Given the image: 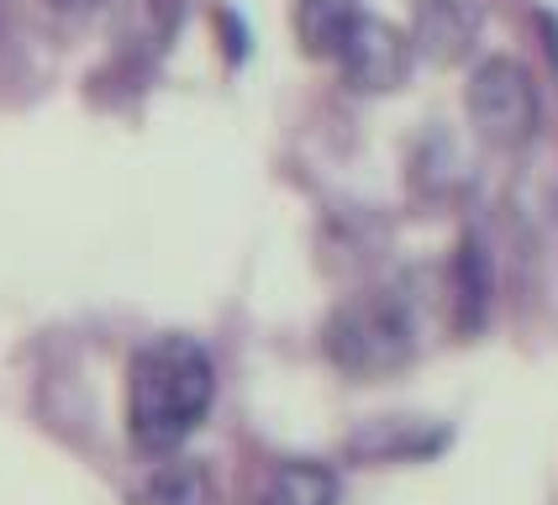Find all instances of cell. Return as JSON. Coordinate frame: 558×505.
<instances>
[{
	"mask_svg": "<svg viewBox=\"0 0 558 505\" xmlns=\"http://www.w3.org/2000/svg\"><path fill=\"white\" fill-rule=\"evenodd\" d=\"M217 395V369L211 353L185 337L163 332L132 358L126 374V432L143 453H174L180 442L206 421Z\"/></svg>",
	"mask_w": 558,
	"mask_h": 505,
	"instance_id": "6da1fadb",
	"label": "cell"
},
{
	"mask_svg": "<svg viewBox=\"0 0 558 505\" xmlns=\"http://www.w3.org/2000/svg\"><path fill=\"white\" fill-rule=\"evenodd\" d=\"M322 343L342 374H390L416 353V316L396 290H369L332 311Z\"/></svg>",
	"mask_w": 558,
	"mask_h": 505,
	"instance_id": "7a4b0ae2",
	"label": "cell"
},
{
	"mask_svg": "<svg viewBox=\"0 0 558 505\" xmlns=\"http://www.w3.org/2000/svg\"><path fill=\"white\" fill-rule=\"evenodd\" d=\"M464 100L469 122L480 126V137H490L496 148H522L537 132V116H543V100H537L527 63L506 59V53H490V59L474 63Z\"/></svg>",
	"mask_w": 558,
	"mask_h": 505,
	"instance_id": "3957f363",
	"label": "cell"
},
{
	"mask_svg": "<svg viewBox=\"0 0 558 505\" xmlns=\"http://www.w3.org/2000/svg\"><path fill=\"white\" fill-rule=\"evenodd\" d=\"M338 69L353 90H396L411 69V37L401 27H390L385 16L364 11V22L342 42Z\"/></svg>",
	"mask_w": 558,
	"mask_h": 505,
	"instance_id": "277c9868",
	"label": "cell"
},
{
	"mask_svg": "<svg viewBox=\"0 0 558 505\" xmlns=\"http://www.w3.org/2000/svg\"><path fill=\"white\" fill-rule=\"evenodd\" d=\"M474 32H480L474 0H416L411 5V48H422L437 63L464 59Z\"/></svg>",
	"mask_w": 558,
	"mask_h": 505,
	"instance_id": "5b68a950",
	"label": "cell"
},
{
	"mask_svg": "<svg viewBox=\"0 0 558 505\" xmlns=\"http://www.w3.org/2000/svg\"><path fill=\"white\" fill-rule=\"evenodd\" d=\"M359 22H364L359 0H295V37L316 59H338Z\"/></svg>",
	"mask_w": 558,
	"mask_h": 505,
	"instance_id": "8992f818",
	"label": "cell"
},
{
	"mask_svg": "<svg viewBox=\"0 0 558 505\" xmlns=\"http://www.w3.org/2000/svg\"><path fill=\"white\" fill-rule=\"evenodd\" d=\"M258 505H338V473L311 458H290L269 473Z\"/></svg>",
	"mask_w": 558,
	"mask_h": 505,
	"instance_id": "52a82bcc",
	"label": "cell"
},
{
	"mask_svg": "<svg viewBox=\"0 0 558 505\" xmlns=\"http://www.w3.org/2000/svg\"><path fill=\"white\" fill-rule=\"evenodd\" d=\"M211 501H217L211 473L201 464H190V458L154 469V479L143 484V505H211Z\"/></svg>",
	"mask_w": 558,
	"mask_h": 505,
	"instance_id": "ba28073f",
	"label": "cell"
},
{
	"mask_svg": "<svg viewBox=\"0 0 558 505\" xmlns=\"http://www.w3.org/2000/svg\"><path fill=\"white\" fill-rule=\"evenodd\" d=\"M453 306H459V327H480V316L490 306V263L474 237L453 258Z\"/></svg>",
	"mask_w": 558,
	"mask_h": 505,
	"instance_id": "9c48e42d",
	"label": "cell"
},
{
	"mask_svg": "<svg viewBox=\"0 0 558 505\" xmlns=\"http://www.w3.org/2000/svg\"><path fill=\"white\" fill-rule=\"evenodd\" d=\"M59 5H90V0H59Z\"/></svg>",
	"mask_w": 558,
	"mask_h": 505,
	"instance_id": "30bf717a",
	"label": "cell"
}]
</instances>
